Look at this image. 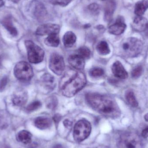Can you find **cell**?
Masks as SVG:
<instances>
[{
	"instance_id": "31",
	"label": "cell",
	"mask_w": 148,
	"mask_h": 148,
	"mask_svg": "<svg viewBox=\"0 0 148 148\" xmlns=\"http://www.w3.org/2000/svg\"><path fill=\"white\" fill-rule=\"evenodd\" d=\"M57 105V99L55 97H51L47 101V106L48 108L51 109L55 108Z\"/></svg>"
},
{
	"instance_id": "12",
	"label": "cell",
	"mask_w": 148,
	"mask_h": 148,
	"mask_svg": "<svg viewBox=\"0 0 148 148\" xmlns=\"http://www.w3.org/2000/svg\"><path fill=\"white\" fill-rule=\"evenodd\" d=\"M112 71L114 76L117 78L124 79L128 77L127 72L120 62L116 61L113 64Z\"/></svg>"
},
{
	"instance_id": "42",
	"label": "cell",
	"mask_w": 148,
	"mask_h": 148,
	"mask_svg": "<svg viewBox=\"0 0 148 148\" xmlns=\"http://www.w3.org/2000/svg\"><path fill=\"white\" fill-rule=\"evenodd\" d=\"M3 148H10L9 147H4Z\"/></svg>"
},
{
	"instance_id": "20",
	"label": "cell",
	"mask_w": 148,
	"mask_h": 148,
	"mask_svg": "<svg viewBox=\"0 0 148 148\" xmlns=\"http://www.w3.org/2000/svg\"><path fill=\"white\" fill-rule=\"evenodd\" d=\"M148 8V1L141 0L137 2L135 5L134 13L137 16H142Z\"/></svg>"
},
{
	"instance_id": "30",
	"label": "cell",
	"mask_w": 148,
	"mask_h": 148,
	"mask_svg": "<svg viewBox=\"0 0 148 148\" xmlns=\"http://www.w3.org/2000/svg\"><path fill=\"white\" fill-rule=\"evenodd\" d=\"M71 1L72 0H49V2L53 5H60L63 7L68 5Z\"/></svg>"
},
{
	"instance_id": "29",
	"label": "cell",
	"mask_w": 148,
	"mask_h": 148,
	"mask_svg": "<svg viewBox=\"0 0 148 148\" xmlns=\"http://www.w3.org/2000/svg\"><path fill=\"white\" fill-rule=\"evenodd\" d=\"M143 72V69L142 66H137L133 69L131 72L132 77L134 79L138 78L141 75Z\"/></svg>"
},
{
	"instance_id": "5",
	"label": "cell",
	"mask_w": 148,
	"mask_h": 148,
	"mask_svg": "<svg viewBox=\"0 0 148 148\" xmlns=\"http://www.w3.org/2000/svg\"><path fill=\"white\" fill-rule=\"evenodd\" d=\"M91 126L90 123L82 119L77 121L74 127L73 137L77 142H81L87 139L91 133Z\"/></svg>"
},
{
	"instance_id": "8",
	"label": "cell",
	"mask_w": 148,
	"mask_h": 148,
	"mask_svg": "<svg viewBox=\"0 0 148 148\" xmlns=\"http://www.w3.org/2000/svg\"><path fill=\"white\" fill-rule=\"evenodd\" d=\"M49 67L50 70L56 75H62L65 69L63 57L58 54H53L49 60Z\"/></svg>"
},
{
	"instance_id": "34",
	"label": "cell",
	"mask_w": 148,
	"mask_h": 148,
	"mask_svg": "<svg viewBox=\"0 0 148 148\" xmlns=\"http://www.w3.org/2000/svg\"><path fill=\"white\" fill-rule=\"evenodd\" d=\"M7 127V123L6 122L4 117L0 114V129L3 128Z\"/></svg>"
},
{
	"instance_id": "28",
	"label": "cell",
	"mask_w": 148,
	"mask_h": 148,
	"mask_svg": "<svg viewBox=\"0 0 148 148\" xmlns=\"http://www.w3.org/2000/svg\"><path fill=\"white\" fill-rule=\"evenodd\" d=\"M42 106V103L39 101H35L30 103L27 107V110L28 112H32L40 108Z\"/></svg>"
},
{
	"instance_id": "40",
	"label": "cell",
	"mask_w": 148,
	"mask_h": 148,
	"mask_svg": "<svg viewBox=\"0 0 148 148\" xmlns=\"http://www.w3.org/2000/svg\"><path fill=\"white\" fill-rule=\"evenodd\" d=\"M4 4V2H3V0H0V8L2 7Z\"/></svg>"
},
{
	"instance_id": "26",
	"label": "cell",
	"mask_w": 148,
	"mask_h": 148,
	"mask_svg": "<svg viewBox=\"0 0 148 148\" xmlns=\"http://www.w3.org/2000/svg\"><path fill=\"white\" fill-rule=\"evenodd\" d=\"M77 54L83 58L84 60L89 59L91 56V52L90 50L86 47H80L77 50Z\"/></svg>"
},
{
	"instance_id": "24",
	"label": "cell",
	"mask_w": 148,
	"mask_h": 148,
	"mask_svg": "<svg viewBox=\"0 0 148 148\" xmlns=\"http://www.w3.org/2000/svg\"><path fill=\"white\" fill-rule=\"evenodd\" d=\"M125 98L128 104L133 107L136 108L138 107L139 103L136 100L134 93L132 90H128L125 94Z\"/></svg>"
},
{
	"instance_id": "43",
	"label": "cell",
	"mask_w": 148,
	"mask_h": 148,
	"mask_svg": "<svg viewBox=\"0 0 148 148\" xmlns=\"http://www.w3.org/2000/svg\"><path fill=\"white\" fill-rule=\"evenodd\" d=\"M0 66H1V60H0Z\"/></svg>"
},
{
	"instance_id": "38",
	"label": "cell",
	"mask_w": 148,
	"mask_h": 148,
	"mask_svg": "<svg viewBox=\"0 0 148 148\" xmlns=\"http://www.w3.org/2000/svg\"><path fill=\"white\" fill-rule=\"evenodd\" d=\"M53 148H65L62 145L60 144H57V145H55Z\"/></svg>"
},
{
	"instance_id": "3",
	"label": "cell",
	"mask_w": 148,
	"mask_h": 148,
	"mask_svg": "<svg viewBox=\"0 0 148 148\" xmlns=\"http://www.w3.org/2000/svg\"><path fill=\"white\" fill-rule=\"evenodd\" d=\"M121 48L123 54L128 58L137 57L143 48L142 42L135 37H130L122 43Z\"/></svg>"
},
{
	"instance_id": "32",
	"label": "cell",
	"mask_w": 148,
	"mask_h": 148,
	"mask_svg": "<svg viewBox=\"0 0 148 148\" xmlns=\"http://www.w3.org/2000/svg\"><path fill=\"white\" fill-rule=\"evenodd\" d=\"M8 79L7 77H3L0 81V92H2L6 88L8 83Z\"/></svg>"
},
{
	"instance_id": "19",
	"label": "cell",
	"mask_w": 148,
	"mask_h": 148,
	"mask_svg": "<svg viewBox=\"0 0 148 148\" xmlns=\"http://www.w3.org/2000/svg\"><path fill=\"white\" fill-rule=\"evenodd\" d=\"M116 8V3L113 0L108 1L106 3L104 10V19L106 21H110L113 17Z\"/></svg>"
},
{
	"instance_id": "4",
	"label": "cell",
	"mask_w": 148,
	"mask_h": 148,
	"mask_svg": "<svg viewBox=\"0 0 148 148\" xmlns=\"http://www.w3.org/2000/svg\"><path fill=\"white\" fill-rule=\"evenodd\" d=\"M118 148H143L141 138L135 133L128 132L123 134L119 138Z\"/></svg>"
},
{
	"instance_id": "18",
	"label": "cell",
	"mask_w": 148,
	"mask_h": 148,
	"mask_svg": "<svg viewBox=\"0 0 148 148\" xmlns=\"http://www.w3.org/2000/svg\"><path fill=\"white\" fill-rule=\"evenodd\" d=\"M2 24L13 36H16L18 34L17 29L14 27L12 19L10 16H7L2 21Z\"/></svg>"
},
{
	"instance_id": "7",
	"label": "cell",
	"mask_w": 148,
	"mask_h": 148,
	"mask_svg": "<svg viewBox=\"0 0 148 148\" xmlns=\"http://www.w3.org/2000/svg\"><path fill=\"white\" fill-rule=\"evenodd\" d=\"M14 74L17 79L22 82L30 81L33 76V68L30 64L24 61L16 63L14 68Z\"/></svg>"
},
{
	"instance_id": "11",
	"label": "cell",
	"mask_w": 148,
	"mask_h": 148,
	"mask_svg": "<svg viewBox=\"0 0 148 148\" xmlns=\"http://www.w3.org/2000/svg\"><path fill=\"white\" fill-rule=\"evenodd\" d=\"M28 95L27 91L24 90L19 89L13 95L12 98V103L15 106L21 107L26 103Z\"/></svg>"
},
{
	"instance_id": "44",
	"label": "cell",
	"mask_w": 148,
	"mask_h": 148,
	"mask_svg": "<svg viewBox=\"0 0 148 148\" xmlns=\"http://www.w3.org/2000/svg\"><path fill=\"white\" fill-rule=\"evenodd\" d=\"M103 1H104V0H103Z\"/></svg>"
},
{
	"instance_id": "2",
	"label": "cell",
	"mask_w": 148,
	"mask_h": 148,
	"mask_svg": "<svg viewBox=\"0 0 148 148\" xmlns=\"http://www.w3.org/2000/svg\"><path fill=\"white\" fill-rule=\"evenodd\" d=\"M86 83V76L79 71L62 83L61 85V91L64 96L73 97L85 86Z\"/></svg>"
},
{
	"instance_id": "15",
	"label": "cell",
	"mask_w": 148,
	"mask_h": 148,
	"mask_svg": "<svg viewBox=\"0 0 148 148\" xmlns=\"http://www.w3.org/2000/svg\"><path fill=\"white\" fill-rule=\"evenodd\" d=\"M42 83L45 88L48 90H53L55 88L56 82L52 75L48 73L44 74L41 77Z\"/></svg>"
},
{
	"instance_id": "21",
	"label": "cell",
	"mask_w": 148,
	"mask_h": 148,
	"mask_svg": "<svg viewBox=\"0 0 148 148\" xmlns=\"http://www.w3.org/2000/svg\"><path fill=\"white\" fill-rule=\"evenodd\" d=\"M76 41V36L72 31H68L64 35L63 38V44L67 48H70L74 46Z\"/></svg>"
},
{
	"instance_id": "27",
	"label": "cell",
	"mask_w": 148,
	"mask_h": 148,
	"mask_svg": "<svg viewBox=\"0 0 148 148\" xmlns=\"http://www.w3.org/2000/svg\"><path fill=\"white\" fill-rule=\"evenodd\" d=\"M104 74V70L99 67H94L90 70V75L92 77H98L102 76Z\"/></svg>"
},
{
	"instance_id": "39",
	"label": "cell",
	"mask_w": 148,
	"mask_h": 148,
	"mask_svg": "<svg viewBox=\"0 0 148 148\" xmlns=\"http://www.w3.org/2000/svg\"><path fill=\"white\" fill-rule=\"evenodd\" d=\"M144 119L147 122H148V113L144 116Z\"/></svg>"
},
{
	"instance_id": "35",
	"label": "cell",
	"mask_w": 148,
	"mask_h": 148,
	"mask_svg": "<svg viewBox=\"0 0 148 148\" xmlns=\"http://www.w3.org/2000/svg\"><path fill=\"white\" fill-rule=\"evenodd\" d=\"M63 124L66 127L69 128L72 127V125H73V123L70 120H68V119H66L63 122Z\"/></svg>"
},
{
	"instance_id": "22",
	"label": "cell",
	"mask_w": 148,
	"mask_h": 148,
	"mask_svg": "<svg viewBox=\"0 0 148 148\" xmlns=\"http://www.w3.org/2000/svg\"><path fill=\"white\" fill-rule=\"evenodd\" d=\"M32 135L31 133L27 130H22L17 134V140L25 144H29L32 140Z\"/></svg>"
},
{
	"instance_id": "17",
	"label": "cell",
	"mask_w": 148,
	"mask_h": 148,
	"mask_svg": "<svg viewBox=\"0 0 148 148\" xmlns=\"http://www.w3.org/2000/svg\"><path fill=\"white\" fill-rule=\"evenodd\" d=\"M52 121L48 117L40 116L35 120L34 125L36 127L40 130H46L51 127Z\"/></svg>"
},
{
	"instance_id": "9",
	"label": "cell",
	"mask_w": 148,
	"mask_h": 148,
	"mask_svg": "<svg viewBox=\"0 0 148 148\" xmlns=\"http://www.w3.org/2000/svg\"><path fill=\"white\" fill-rule=\"evenodd\" d=\"M60 30V27L57 24L48 23L43 24L38 27L36 34L39 36L49 35L52 34H58Z\"/></svg>"
},
{
	"instance_id": "36",
	"label": "cell",
	"mask_w": 148,
	"mask_h": 148,
	"mask_svg": "<svg viewBox=\"0 0 148 148\" xmlns=\"http://www.w3.org/2000/svg\"><path fill=\"white\" fill-rule=\"evenodd\" d=\"M142 136L144 138H147L148 137V127H146L143 130L141 134Z\"/></svg>"
},
{
	"instance_id": "33",
	"label": "cell",
	"mask_w": 148,
	"mask_h": 148,
	"mask_svg": "<svg viewBox=\"0 0 148 148\" xmlns=\"http://www.w3.org/2000/svg\"><path fill=\"white\" fill-rule=\"evenodd\" d=\"M88 8L91 12L96 13L99 10V6L96 3H93L89 6Z\"/></svg>"
},
{
	"instance_id": "25",
	"label": "cell",
	"mask_w": 148,
	"mask_h": 148,
	"mask_svg": "<svg viewBox=\"0 0 148 148\" xmlns=\"http://www.w3.org/2000/svg\"><path fill=\"white\" fill-rule=\"evenodd\" d=\"M97 50L100 54L107 55L110 53V49L108 44L104 41H102L98 43L97 46Z\"/></svg>"
},
{
	"instance_id": "6",
	"label": "cell",
	"mask_w": 148,
	"mask_h": 148,
	"mask_svg": "<svg viewBox=\"0 0 148 148\" xmlns=\"http://www.w3.org/2000/svg\"><path fill=\"white\" fill-rule=\"evenodd\" d=\"M25 45L27 52L28 59L29 62L37 64L42 61L44 59L43 49L31 40H26Z\"/></svg>"
},
{
	"instance_id": "13",
	"label": "cell",
	"mask_w": 148,
	"mask_h": 148,
	"mask_svg": "<svg viewBox=\"0 0 148 148\" xmlns=\"http://www.w3.org/2000/svg\"><path fill=\"white\" fill-rule=\"evenodd\" d=\"M132 27L133 29L137 32L146 31L148 27L147 20L142 16H137L134 19Z\"/></svg>"
},
{
	"instance_id": "41",
	"label": "cell",
	"mask_w": 148,
	"mask_h": 148,
	"mask_svg": "<svg viewBox=\"0 0 148 148\" xmlns=\"http://www.w3.org/2000/svg\"><path fill=\"white\" fill-rule=\"evenodd\" d=\"M19 1H20V0H14V2L16 3L18 2Z\"/></svg>"
},
{
	"instance_id": "37",
	"label": "cell",
	"mask_w": 148,
	"mask_h": 148,
	"mask_svg": "<svg viewBox=\"0 0 148 148\" xmlns=\"http://www.w3.org/2000/svg\"><path fill=\"white\" fill-rule=\"evenodd\" d=\"M61 117L60 114H56L53 117V120L56 123H58L60 121Z\"/></svg>"
},
{
	"instance_id": "23",
	"label": "cell",
	"mask_w": 148,
	"mask_h": 148,
	"mask_svg": "<svg viewBox=\"0 0 148 148\" xmlns=\"http://www.w3.org/2000/svg\"><path fill=\"white\" fill-rule=\"evenodd\" d=\"M45 44L49 47H56L60 44V40L58 34H52L49 35L46 38Z\"/></svg>"
},
{
	"instance_id": "1",
	"label": "cell",
	"mask_w": 148,
	"mask_h": 148,
	"mask_svg": "<svg viewBox=\"0 0 148 148\" xmlns=\"http://www.w3.org/2000/svg\"><path fill=\"white\" fill-rule=\"evenodd\" d=\"M85 98L87 103L92 109L104 116L115 119L121 116L120 108L111 97L89 93L86 95Z\"/></svg>"
},
{
	"instance_id": "14",
	"label": "cell",
	"mask_w": 148,
	"mask_h": 148,
	"mask_svg": "<svg viewBox=\"0 0 148 148\" xmlns=\"http://www.w3.org/2000/svg\"><path fill=\"white\" fill-rule=\"evenodd\" d=\"M68 60L69 64L74 69L80 71L83 70L85 66L83 58L76 54L70 56Z\"/></svg>"
},
{
	"instance_id": "16",
	"label": "cell",
	"mask_w": 148,
	"mask_h": 148,
	"mask_svg": "<svg viewBox=\"0 0 148 148\" xmlns=\"http://www.w3.org/2000/svg\"><path fill=\"white\" fill-rule=\"evenodd\" d=\"M33 14L37 18H42L47 15V10L42 3L37 1L33 3Z\"/></svg>"
},
{
	"instance_id": "10",
	"label": "cell",
	"mask_w": 148,
	"mask_h": 148,
	"mask_svg": "<svg viewBox=\"0 0 148 148\" xmlns=\"http://www.w3.org/2000/svg\"><path fill=\"white\" fill-rule=\"evenodd\" d=\"M127 28V25L122 17H119L114 24L110 26L108 31L110 34L114 35H120L124 33Z\"/></svg>"
}]
</instances>
